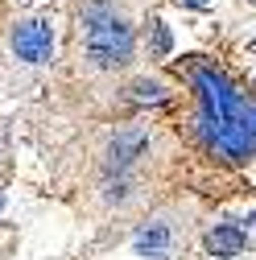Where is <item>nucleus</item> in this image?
<instances>
[{"label": "nucleus", "instance_id": "obj_10", "mask_svg": "<svg viewBox=\"0 0 256 260\" xmlns=\"http://www.w3.org/2000/svg\"><path fill=\"white\" fill-rule=\"evenodd\" d=\"M244 223H248V232H256V211H248V219H244Z\"/></svg>", "mask_w": 256, "mask_h": 260}, {"label": "nucleus", "instance_id": "obj_11", "mask_svg": "<svg viewBox=\"0 0 256 260\" xmlns=\"http://www.w3.org/2000/svg\"><path fill=\"white\" fill-rule=\"evenodd\" d=\"M182 5H190V9H203V5H211V0H182Z\"/></svg>", "mask_w": 256, "mask_h": 260}, {"label": "nucleus", "instance_id": "obj_6", "mask_svg": "<svg viewBox=\"0 0 256 260\" xmlns=\"http://www.w3.org/2000/svg\"><path fill=\"white\" fill-rule=\"evenodd\" d=\"M9 54L21 62V67H46L54 62L58 50V34H54V21L38 17V13H21L9 21V34H5Z\"/></svg>", "mask_w": 256, "mask_h": 260}, {"label": "nucleus", "instance_id": "obj_2", "mask_svg": "<svg viewBox=\"0 0 256 260\" xmlns=\"http://www.w3.org/2000/svg\"><path fill=\"white\" fill-rule=\"evenodd\" d=\"M75 58L83 75H128L137 58V17L128 0H79Z\"/></svg>", "mask_w": 256, "mask_h": 260}, {"label": "nucleus", "instance_id": "obj_7", "mask_svg": "<svg viewBox=\"0 0 256 260\" xmlns=\"http://www.w3.org/2000/svg\"><path fill=\"white\" fill-rule=\"evenodd\" d=\"M120 91H124V100L137 104V108H157V104H170L178 95V83L157 75V71H133V75H124Z\"/></svg>", "mask_w": 256, "mask_h": 260}, {"label": "nucleus", "instance_id": "obj_1", "mask_svg": "<svg viewBox=\"0 0 256 260\" xmlns=\"http://www.w3.org/2000/svg\"><path fill=\"white\" fill-rule=\"evenodd\" d=\"M186 79L195 87V137L207 153L228 166H240L256 153V95L232 83L219 67L190 58Z\"/></svg>", "mask_w": 256, "mask_h": 260}, {"label": "nucleus", "instance_id": "obj_12", "mask_svg": "<svg viewBox=\"0 0 256 260\" xmlns=\"http://www.w3.org/2000/svg\"><path fill=\"white\" fill-rule=\"evenodd\" d=\"M0 207H5V194H0Z\"/></svg>", "mask_w": 256, "mask_h": 260}, {"label": "nucleus", "instance_id": "obj_3", "mask_svg": "<svg viewBox=\"0 0 256 260\" xmlns=\"http://www.w3.org/2000/svg\"><path fill=\"white\" fill-rule=\"evenodd\" d=\"M170 153V133L157 124H112L108 133L95 141L91 153V170L95 178H112V174H149L157 161Z\"/></svg>", "mask_w": 256, "mask_h": 260}, {"label": "nucleus", "instance_id": "obj_13", "mask_svg": "<svg viewBox=\"0 0 256 260\" xmlns=\"http://www.w3.org/2000/svg\"><path fill=\"white\" fill-rule=\"evenodd\" d=\"M252 87H256V79H252Z\"/></svg>", "mask_w": 256, "mask_h": 260}, {"label": "nucleus", "instance_id": "obj_9", "mask_svg": "<svg viewBox=\"0 0 256 260\" xmlns=\"http://www.w3.org/2000/svg\"><path fill=\"white\" fill-rule=\"evenodd\" d=\"M166 50H170V34L162 21H153V54H166Z\"/></svg>", "mask_w": 256, "mask_h": 260}, {"label": "nucleus", "instance_id": "obj_8", "mask_svg": "<svg viewBox=\"0 0 256 260\" xmlns=\"http://www.w3.org/2000/svg\"><path fill=\"white\" fill-rule=\"evenodd\" d=\"M203 244H207L211 256H240V252L248 248V232H244L240 223H232V219H219L211 232H207Z\"/></svg>", "mask_w": 256, "mask_h": 260}, {"label": "nucleus", "instance_id": "obj_5", "mask_svg": "<svg viewBox=\"0 0 256 260\" xmlns=\"http://www.w3.org/2000/svg\"><path fill=\"white\" fill-rule=\"evenodd\" d=\"M149 174H112L95 178L87 190V207L100 219H141L149 207Z\"/></svg>", "mask_w": 256, "mask_h": 260}, {"label": "nucleus", "instance_id": "obj_4", "mask_svg": "<svg viewBox=\"0 0 256 260\" xmlns=\"http://www.w3.org/2000/svg\"><path fill=\"white\" fill-rule=\"evenodd\" d=\"M190 240H195V207L170 203L137 219L133 227V248L141 260H186Z\"/></svg>", "mask_w": 256, "mask_h": 260}]
</instances>
